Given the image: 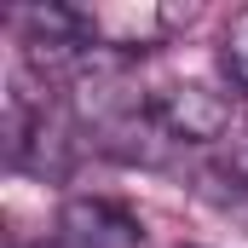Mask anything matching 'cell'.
<instances>
[{
  "label": "cell",
  "mask_w": 248,
  "mask_h": 248,
  "mask_svg": "<svg viewBox=\"0 0 248 248\" xmlns=\"http://www.w3.org/2000/svg\"><path fill=\"white\" fill-rule=\"evenodd\" d=\"M139 243H144V225L104 196H69L58 208L52 248H139Z\"/></svg>",
  "instance_id": "1"
},
{
  "label": "cell",
  "mask_w": 248,
  "mask_h": 248,
  "mask_svg": "<svg viewBox=\"0 0 248 248\" xmlns=\"http://www.w3.org/2000/svg\"><path fill=\"white\" fill-rule=\"evenodd\" d=\"M150 116L173 144H214L231 127V104L225 93H208V87H168L162 98H150Z\"/></svg>",
  "instance_id": "2"
},
{
  "label": "cell",
  "mask_w": 248,
  "mask_h": 248,
  "mask_svg": "<svg viewBox=\"0 0 248 248\" xmlns=\"http://www.w3.org/2000/svg\"><path fill=\"white\" fill-rule=\"evenodd\" d=\"M219 69H225V81L248 93V6L225 23V35H219Z\"/></svg>",
  "instance_id": "3"
}]
</instances>
